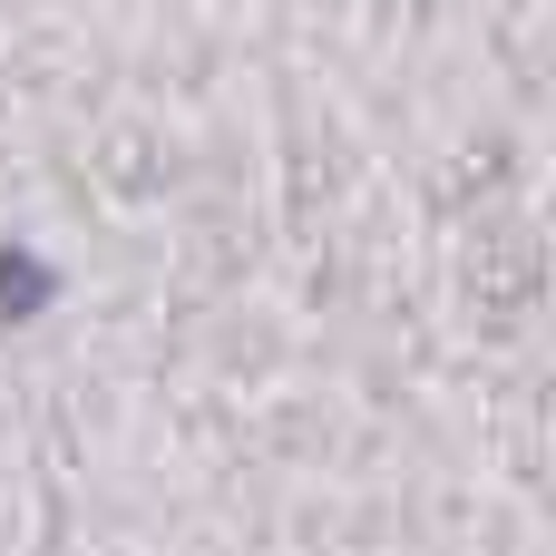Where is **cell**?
Here are the masks:
<instances>
[{
  "instance_id": "obj_1",
  "label": "cell",
  "mask_w": 556,
  "mask_h": 556,
  "mask_svg": "<svg viewBox=\"0 0 556 556\" xmlns=\"http://www.w3.org/2000/svg\"><path fill=\"white\" fill-rule=\"evenodd\" d=\"M49 303H59V264H39L29 244H0V332L39 323Z\"/></svg>"
}]
</instances>
